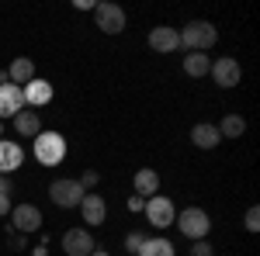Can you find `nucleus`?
<instances>
[{
	"instance_id": "6ab92c4d",
	"label": "nucleus",
	"mask_w": 260,
	"mask_h": 256,
	"mask_svg": "<svg viewBox=\"0 0 260 256\" xmlns=\"http://www.w3.org/2000/svg\"><path fill=\"white\" fill-rule=\"evenodd\" d=\"M208 69H212V56H205V52H187L184 56V73L187 77L201 80V77H208Z\"/></svg>"
},
{
	"instance_id": "a878e982",
	"label": "nucleus",
	"mask_w": 260,
	"mask_h": 256,
	"mask_svg": "<svg viewBox=\"0 0 260 256\" xmlns=\"http://www.w3.org/2000/svg\"><path fill=\"white\" fill-rule=\"evenodd\" d=\"M142 208H146V197H139V194L128 197V211H132V215H142Z\"/></svg>"
},
{
	"instance_id": "bb28decb",
	"label": "nucleus",
	"mask_w": 260,
	"mask_h": 256,
	"mask_svg": "<svg viewBox=\"0 0 260 256\" xmlns=\"http://www.w3.org/2000/svg\"><path fill=\"white\" fill-rule=\"evenodd\" d=\"M11 208H14V204H11V197H0V218L11 215Z\"/></svg>"
},
{
	"instance_id": "1a4fd4ad",
	"label": "nucleus",
	"mask_w": 260,
	"mask_h": 256,
	"mask_svg": "<svg viewBox=\"0 0 260 256\" xmlns=\"http://www.w3.org/2000/svg\"><path fill=\"white\" fill-rule=\"evenodd\" d=\"M94 249L98 246H94V239H90L87 229H66L62 232V253L66 256H90Z\"/></svg>"
},
{
	"instance_id": "dca6fc26",
	"label": "nucleus",
	"mask_w": 260,
	"mask_h": 256,
	"mask_svg": "<svg viewBox=\"0 0 260 256\" xmlns=\"http://www.w3.org/2000/svg\"><path fill=\"white\" fill-rule=\"evenodd\" d=\"M14 128H18V135L21 138H35L42 132V118H39V111H31V107H24L21 115H14Z\"/></svg>"
},
{
	"instance_id": "7ed1b4c3",
	"label": "nucleus",
	"mask_w": 260,
	"mask_h": 256,
	"mask_svg": "<svg viewBox=\"0 0 260 256\" xmlns=\"http://www.w3.org/2000/svg\"><path fill=\"white\" fill-rule=\"evenodd\" d=\"M174 225L180 229V236L191 239V242H198V239H205L212 232V218H208L205 208H184V211L174 218Z\"/></svg>"
},
{
	"instance_id": "393cba45",
	"label": "nucleus",
	"mask_w": 260,
	"mask_h": 256,
	"mask_svg": "<svg viewBox=\"0 0 260 256\" xmlns=\"http://www.w3.org/2000/svg\"><path fill=\"white\" fill-rule=\"evenodd\" d=\"M191 256H215V249H212V246H208L205 239H198V242L191 246Z\"/></svg>"
},
{
	"instance_id": "20e7f679",
	"label": "nucleus",
	"mask_w": 260,
	"mask_h": 256,
	"mask_svg": "<svg viewBox=\"0 0 260 256\" xmlns=\"http://www.w3.org/2000/svg\"><path fill=\"white\" fill-rule=\"evenodd\" d=\"M83 194L87 191L80 187V180H73V177H59L49 184V197H52L56 208H80Z\"/></svg>"
},
{
	"instance_id": "aec40b11",
	"label": "nucleus",
	"mask_w": 260,
	"mask_h": 256,
	"mask_svg": "<svg viewBox=\"0 0 260 256\" xmlns=\"http://www.w3.org/2000/svg\"><path fill=\"white\" fill-rule=\"evenodd\" d=\"M136 256H174V242L163 236H146V242Z\"/></svg>"
},
{
	"instance_id": "5701e85b",
	"label": "nucleus",
	"mask_w": 260,
	"mask_h": 256,
	"mask_svg": "<svg viewBox=\"0 0 260 256\" xmlns=\"http://www.w3.org/2000/svg\"><path fill=\"white\" fill-rule=\"evenodd\" d=\"M142 242H146V236H142V232H128V236H125V249H128V253H139Z\"/></svg>"
},
{
	"instance_id": "f8f14e48",
	"label": "nucleus",
	"mask_w": 260,
	"mask_h": 256,
	"mask_svg": "<svg viewBox=\"0 0 260 256\" xmlns=\"http://www.w3.org/2000/svg\"><path fill=\"white\" fill-rule=\"evenodd\" d=\"M146 42H149L153 52H177L180 49V35H177V28H170V24H156Z\"/></svg>"
},
{
	"instance_id": "ddd939ff",
	"label": "nucleus",
	"mask_w": 260,
	"mask_h": 256,
	"mask_svg": "<svg viewBox=\"0 0 260 256\" xmlns=\"http://www.w3.org/2000/svg\"><path fill=\"white\" fill-rule=\"evenodd\" d=\"M21 111H24V94H21V87L4 83V87H0V121L14 118Z\"/></svg>"
},
{
	"instance_id": "6e6552de",
	"label": "nucleus",
	"mask_w": 260,
	"mask_h": 256,
	"mask_svg": "<svg viewBox=\"0 0 260 256\" xmlns=\"http://www.w3.org/2000/svg\"><path fill=\"white\" fill-rule=\"evenodd\" d=\"M11 225L18 229V236L39 232L42 229V211L35 204H18V208H11Z\"/></svg>"
},
{
	"instance_id": "cd10ccee",
	"label": "nucleus",
	"mask_w": 260,
	"mask_h": 256,
	"mask_svg": "<svg viewBox=\"0 0 260 256\" xmlns=\"http://www.w3.org/2000/svg\"><path fill=\"white\" fill-rule=\"evenodd\" d=\"M94 7H98L94 0H77V11H94Z\"/></svg>"
},
{
	"instance_id": "7c9ffc66",
	"label": "nucleus",
	"mask_w": 260,
	"mask_h": 256,
	"mask_svg": "<svg viewBox=\"0 0 260 256\" xmlns=\"http://www.w3.org/2000/svg\"><path fill=\"white\" fill-rule=\"evenodd\" d=\"M0 132H4V121H0Z\"/></svg>"
},
{
	"instance_id": "c85d7f7f",
	"label": "nucleus",
	"mask_w": 260,
	"mask_h": 256,
	"mask_svg": "<svg viewBox=\"0 0 260 256\" xmlns=\"http://www.w3.org/2000/svg\"><path fill=\"white\" fill-rule=\"evenodd\" d=\"M49 253V246H45V242H42V246H35V249H31V256H45Z\"/></svg>"
},
{
	"instance_id": "4468645a",
	"label": "nucleus",
	"mask_w": 260,
	"mask_h": 256,
	"mask_svg": "<svg viewBox=\"0 0 260 256\" xmlns=\"http://www.w3.org/2000/svg\"><path fill=\"white\" fill-rule=\"evenodd\" d=\"M80 215H83L87 225H104V218H108V204H104V197L94 194V191H90V194H83Z\"/></svg>"
},
{
	"instance_id": "4be33fe9",
	"label": "nucleus",
	"mask_w": 260,
	"mask_h": 256,
	"mask_svg": "<svg viewBox=\"0 0 260 256\" xmlns=\"http://www.w3.org/2000/svg\"><path fill=\"white\" fill-rule=\"evenodd\" d=\"M243 225H246V232H260V208L257 204L246 208V222H243Z\"/></svg>"
},
{
	"instance_id": "2eb2a0df",
	"label": "nucleus",
	"mask_w": 260,
	"mask_h": 256,
	"mask_svg": "<svg viewBox=\"0 0 260 256\" xmlns=\"http://www.w3.org/2000/svg\"><path fill=\"white\" fill-rule=\"evenodd\" d=\"M132 184H136V194L146 197V201H149L153 194H160V173H156V170H149V166H142L139 173L132 177Z\"/></svg>"
},
{
	"instance_id": "9b49d317",
	"label": "nucleus",
	"mask_w": 260,
	"mask_h": 256,
	"mask_svg": "<svg viewBox=\"0 0 260 256\" xmlns=\"http://www.w3.org/2000/svg\"><path fill=\"white\" fill-rule=\"evenodd\" d=\"M21 163H24V149L11 138H0V177H11L18 173Z\"/></svg>"
},
{
	"instance_id": "f257e3e1",
	"label": "nucleus",
	"mask_w": 260,
	"mask_h": 256,
	"mask_svg": "<svg viewBox=\"0 0 260 256\" xmlns=\"http://www.w3.org/2000/svg\"><path fill=\"white\" fill-rule=\"evenodd\" d=\"M180 35V49H187V52H208L215 42H219V28L212 24V21H187L184 24V31Z\"/></svg>"
},
{
	"instance_id": "0eeeda50",
	"label": "nucleus",
	"mask_w": 260,
	"mask_h": 256,
	"mask_svg": "<svg viewBox=\"0 0 260 256\" xmlns=\"http://www.w3.org/2000/svg\"><path fill=\"white\" fill-rule=\"evenodd\" d=\"M208 73H212V80H215L219 87L229 90V87H236V83L243 80V66H240V59H233V56H222V59L212 62Z\"/></svg>"
},
{
	"instance_id": "423d86ee",
	"label": "nucleus",
	"mask_w": 260,
	"mask_h": 256,
	"mask_svg": "<svg viewBox=\"0 0 260 256\" xmlns=\"http://www.w3.org/2000/svg\"><path fill=\"white\" fill-rule=\"evenodd\" d=\"M94 21H98V28L104 35H121L125 31V11H121L118 4H98L94 7Z\"/></svg>"
},
{
	"instance_id": "f03ea898",
	"label": "nucleus",
	"mask_w": 260,
	"mask_h": 256,
	"mask_svg": "<svg viewBox=\"0 0 260 256\" xmlns=\"http://www.w3.org/2000/svg\"><path fill=\"white\" fill-rule=\"evenodd\" d=\"M31 153L39 159L42 166H59L62 159H66V138L59 132H45L42 128L39 135L31 138Z\"/></svg>"
},
{
	"instance_id": "a211bd4d",
	"label": "nucleus",
	"mask_w": 260,
	"mask_h": 256,
	"mask_svg": "<svg viewBox=\"0 0 260 256\" xmlns=\"http://www.w3.org/2000/svg\"><path fill=\"white\" fill-rule=\"evenodd\" d=\"M191 142H194L198 149H215V145L222 142V135H219V128H215V125L201 121V125H194V128H191Z\"/></svg>"
},
{
	"instance_id": "f3484780",
	"label": "nucleus",
	"mask_w": 260,
	"mask_h": 256,
	"mask_svg": "<svg viewBox=\"0 0 260 256\" xmlns=\"http://www.w3.org/2000/svg\"><path fill=\"white\" fill-rule=\"evenodd\" d=\"M7 80H11L14 87L31 83V80H35V62L28 59V56H18V59L11 62V69H7Z\"/></svg>"
},
{
	"instance_id": "412c9836",
	"label": "nucleus",
	"mask_w": 260,
	"mask_h": 256,
	"mask_svg": "<svg viewBox=\"0 0 260 256\" xmlns=\"http://www.w3.org/2000/svg\"><path fill=\"white\" fill-rule=\"evenodd\" d=\"M215 128H219L222 138H240L243 132H246V121H243V115H225Z\"/></svg>"
},
{
	"instance_id": "c756f323",
	"label": "nucleus",
	"mask_w": 260,
	"mask_h": 256,
	"mask_svg": "<svg viewBox=\"0 0 260 256\" xmlns=\"http://www.w3.org/2000/svg\"><path fill=\"white\" fill-rule=\"evenodd\" d=\"M90 256H111V253H108V249H94Z\"/></svg>"
},
{
	"instance_id": "b1692460",
	"label": "nucleus",
	"mask_w": 260,
	"mask_h": 256,
	"mask_svg": "<svg viewBox=\"0 0 260 256\" xmlns=\"http://www.w3.org/2000/svg\"><path fill=\"white\" fill-rule=\"evenodd\" d=\"M98 184H101L98 170H87V173H83V177H80V187H83V191H87V194H90V191H94Z\"/></svg>"
},
{
	"instance_id": "9d476101",
	"label": "nucleus",
	"mask_w": 260,
	"mask_h": 256,
	"mask_svg": "<svg viewBox=\"0 0 260 256\" xmlns=\"http://www.w3.org/2000/svg\"><path fill=\"white\" fill-rule=\"evenodd\" d=\"M21 94H24V107H31V111H39V107H45V104H49V100H52V94H56V90H52V83H49V80H31V83H24V87H21Z\"/></svg>"
},
{
	"instance_id": "39448f33",
	"label": "nucleus",
	"mask_w": 260,
	"mask_h": 256,
	"mask_svg": "<svg viewBox=\"0 0 260 256\" xmlns=\"http://www.w3.org/2000/svg\"><path fill=\"white\" fill-rule=\"evenodd\" d=\"M142 215H146V222H149L153 229H167V225H174V218H177V208H174V201H170V197L153 194L149 201H146Z\"/></svg>"
}]
</instances>
